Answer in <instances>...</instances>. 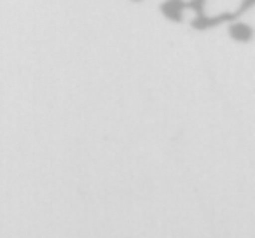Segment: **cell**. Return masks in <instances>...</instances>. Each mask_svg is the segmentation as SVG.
I'll list each match as a JSON object with an SVG mask.
<instances>
[{
  "mask_svg": "<svg viewBox=\"0 0 255 238\" xmlns=\"http://www.w3.org/2000/svg\"><path fill=\"white\" fill-rule=\"evenodd\" d=\"M159 11L170 21L182 23L184 21L185 0H163V4L159 5Z\"/></svg>",
  "mask_w": 255,
  "mask_h": 238,
  "instance_id": "2",
  "label": "cell"
},
{
  "mask_svg": "<svg viewBox=\"0 0 255 238\" xmlns=\"http://www.w3.org/2000/svg\"><path fill=\"white\" fill-rule=\"evenodd\" d=\"M238 19V16L234 12H220V14L215 16H206L205 12L203 14H196V18H192L191 26L196 30V32H205V30L210 28H217L220 25H226V23H231Z\"/></svg>",
  "mask_w": 255,
  "mask_h": 238,
  "instance_id": "1",
  "label": "cell"
},
{
  "mask_svg": "<svg viewBox=\"0 0 255 238\" xmlns=\"http://www.w3.org/2000/svg\"><path fill=\"white\" fill-rule=\"evenodd\" d=\"M227 32H229L231 39L236 40V42H240V44H247V42H250V40L254 39V28H252L248 23L240 21V19H234V21H231Z\"/></svg>",
  "mask_w": 255,
  "mask_h": 238,
  "instance_id": "3",
  "label": "cell"
},
{
  "mask_svg": "<svg viewBox=\"0 0 255 238\" xmlns=\"http://www.w3.org/2000/svg\"><path fill=\"white\" fill-rule=\"evenodd\" d=\"M206 0H185V9H191L196 14H203L205 12Z\"/></svg>",
  "mask_w": 255,
  "mask_h": 238,
  "instance_id": "4",
  "label": "cell"
},
{
  "mask_svg": "<svg viewBox=\"0 0 255 238\" xmlns=\"http://www.w3.org/2000/svg\"><path fill=\"white\" fill-rule=\"evenodd\" d=\"M133 2H142V0H133Z\"/></svg>",
  "mask_w": 255,
  "mask_h": 238,
  "instance_id": "6",
  "label": "cell"
},
{
  "mask_svg": "<svg viewBox=\"0 0 255 238\" xmlns=\"http://www.w3.org/2000/svg\"><path fill=\"white\" fill-rule=\"evenodd\" d=\"M254 5H255V0H241V4H240V7L234 11V14L240 18V16H243V14H247L250 9H254Z\"/></svg>",
  "mask_w": 255,
  "mask_h": 238,
  "instance_id": "5",
  "label": "cell"
}]
</instances>
